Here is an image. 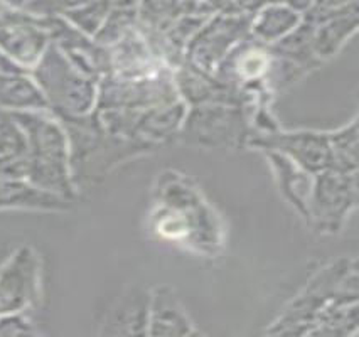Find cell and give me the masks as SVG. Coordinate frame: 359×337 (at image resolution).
Returning a JSON list of instances; mask_svg holds the SVG:
<instances>
[{
    "label": "cell",
    "instance_id": "6da1fadb",
    "mask_svg": "<svg viewBox=\"0 0 359 337\" xmlns=\"http://www.w3.org/2000/svg\"><path fill=\"white\" fill-rule=\"evenodd\" d=\"M147 230L157 241L210 260L219 256L226 245L218 211L193 179L175 169L157 174Z\"/></svg>",
    "mask_w": 359,
    "mask_h": 337
},
{
    "label": "cell",
    "instance_id": "7a4b0ae2",
    "mask_svg": "<svg viewBox=\"0 0 359 337\" xmlns=\"http://www.w3.org/2000/svg\"><path fill=\"white\" fill-rule=\"evenodd\" d=\"M57 120L68 137L71 177L78 194L102 184L123 164L158 152L154 145L103 130L97 111L85 116H61Z\"/></svg>",
    "mask_w": 359,
    "mask_h": 337
},
{
    "label": "cell",
    "instance_id": "3957f363",
    "mask_svg": "<svg viewBox=\"0 0 359 337\" xmlns=\"http://www.w3.org/2000/svg\"><path fill=\"white\" fill-rule=\"evenodd\" d=\"M12 115L26 133L27 181L48 193L76 202L79 194L71 177L68 137L60 120L48 110L18 111Z\"/></svg>",
    "mask_w": 359,
    "mask_h": 337
},
{
    "label": "cell",
    "instance_id": "277c9868",
    "mask_svg": "<svg viewBox=\"0 0 359 337\" xmlns=\"http://www.w3.org/2000/svg\"><path fill=\"white\" fill-rule=\"evenodd\" d=\"M358 260L341 256L324 265L265 329L270 336H307L317 315L336 298H358Z\"/></svg>",
    "mask_w": 359,
    "mask_h": 337
},
{
    "label": "cell",
    "instance_id": "5b68a950",
    "mask_svg": "<svg viewBox=\"0 0 359 337\" xmlns=\"http://www.w3.org/2000/svg\"><path fill=\"white\" fill-rule=\"evenodd\" d=\"M29 73L56 118L85 116L97 108L98 80L79 71L53 43Z\"/></svg>",
    "mask_w": 359,
    "mask_h": 337
},
{
    "label": "cell",
    "instance_id": "8992f818",
    "mask_svg": "<svg viewBox=\"0 0 359 337\" xmlns=\"http://www.w3.org/2000/svg\"><path fill=\"white\" fill-rule=\"evenodd\" d=\"M253 133L246 105L187 106L177 144L203 151H240L246 149Z\"/></svg>",
    "mask_w": 359,
    "mask_h": 337
},
{
    "label": "cell",
    "instance_id": "52a82bcc",
    "mask_svg": "<svg viewBox=\"0 0 359 337\" xmlns=\"http://www.w3.org/2000/svg\"><path fill=\"white\" fill-rule=\"evenodd\" d=\"M358 199L359 172L320 170L309 199L307 226L320 236L339 235L358 207Z\"/></svg>",
    "mask_w": 359,
    "mask_h": 337
},
{
    "label": "cell",
    "instance_id": "ba28073f",
    "mask_svg": "<svg viewBox=\"0 0 359 337\" xmlns=\"http://www.w3.org/2000/svg\"><path fill=\"white\" fill-rule=\"evenodd\" d=\"M187 106L181 99L145 110H95L103 130L123 139L140 140L158 151L177 142Z\"/></svg>",
    "mask_w": 359,
    "mask_h": 337
},
{
    "label": "cell",
    "instance_id": "9c48e42d",
    "mask_svg": "<svg viewBox=\"0 0 359 337\" xmlns=\"http://www.w3.org/2000/svg\"><path fill=\"white\" fill-rule=\"evenodd\" d=\"M43 258L31 245H22L0 265V317L36 314L43 303Z\"/></svg>",
    "mask_w": 359,
    "mask_h": 337
},
{
    "label": "cell",
    "instance_id": "30bf717a",
    "mask_svg": "<svg viewBox=\"0 0 359 337\" xmlns=\"http://www.w3.org/2000/svg\"><path fill=\"white\" fill-rule=\"evenodd\" d=\"M250 18L252 15L233 14H215L208 18L187 43L182 62L215 76L224 57L250 36Z\"/></svg>",
    "mask_w": 359,
    "mask_h": 337
},
{
    "label": "cell",
    "instance_id": "8fae6325",
    "mask_svg": "<svg viewBox=\"0 0 359 337\" xmlns=\"http://www.w3.org/2000/svg\"><path fill=\"white\" fill-rule=\"evenodd\" d=\"M174 71L139 80L105 74L98 80V98L95 110H145L177 102Z\"/></svg>",
    "mask_w": 359,
    "mask_h": 337
},
{
    "label": "cell",
    "instance_id": "7c38bea8",
    "mask_svg": "<svg viewBox=\"0 0 359 337\" xmlns=\"http://www.w3.org/2000/svg\"><path fill=\"white\" fill-rule=\"evenodd\" d=\"M51 46L43 15L19 9H0V51L24 71H31Z\"/></svg>",
    "mask_w": 359,
    "mask_h": 337
},
{
    "label": "cell",
    "instance_id": "4fadbf2b",
    "mask_svg": "<svg viewBox=\"0 0 359 337\" xmlns=\"http://www.w3.org/2000/svg\"><path fill=\"white\" fill-rule=\"evenodd\" d=\"M246 149L282 153L312 174L329 167V140L327 132L324 130H285L280 127L272 132H253Z\"/></svg>",
    "mask_w": 359,
    "mask_h": 337
},
{
    "label": "cell",
    "instance_id": "5bb4252c",
    "mask_svg": "<svg viewBox=\"0 0 359 337\" xmlns=\"http://www.w3.org/2000/svg\"><path fill=\"white\" fill-rule=\"evenodd\" d=\"M48 24L51 43L68 57L73 66H76L86 76L100 80L110 71V54L108 48H103L91 36L85 34L74 26H71L62 18H44Z\"/></svg>",
    "mask_w": 359,
    "mask_h": 337
},
{
    "label": "cell",
    "instance_id": "9a60e30c",
    "mask_svg": "<svg viewBox=\"0 0 359 337\" xmlns=\"http://www.w3.org/2000/svg\"><path fill=\"white\" fill-rule=\"evenodd\" d=\"M150 292L152 289L133 284L103 312L98 322V336H147Z\"/></svg>",
    "mask_w": 359,
    "mask_h": 337
},
{
    "label": "cell",
    "instance_id": "2e32d148",
    "mask_svg": "<svg viewBox=\"0 0 359 337\" xmlns=\"http://www.w3.org/2000/svg\"><path fill=\"white\" fill-rule=\"evenodd\" d=\"M174 85L179 99L186 106L212 105V103H226V105H246L248 99L241 91H238L226 83L219 81L212 74H206L181 62L174 68Z\"/></svg>",
    "mask_w": 359,
    "mask_h": 337
},
{
    "label": "cell",
    "instance_id": "e0dca14e",
    "mask_svg": "<svg viewBox=\"0 0 359 337\" xmlns=\"http://www.w3.org/2000/svg\"><path fill=\"white\" fill-rule=\"evenodd\" d=\"M203 332L196 327L189 312L172 287H152L150 292L149 327L150 337H194Z\"/></svg>",
    "mask_w": 359,
    "mask_h": 337
},
{
    "label": "cell",
    "instance_id": "ac0fdd59",
    "mask_svg": "<svg viewBox=\"0 0 359 337\" xmlns=\"http://www.w3.org/2000/svg\"><path fill=\"white\" fill-rule=\"evenodd\" d=\"M269 162L273 172L275 184L283 201L297 213L304 221L309 216V199H311L312 187H314L316 174L309 172L297 162L277 152H260Z\"/></svg>",
    "mask_w": 359,
    "mask_h": 337
},
{
    "label": "cell",
    "instance_id": "d6986e66",
    "mask_svg": "<svg viewBox=\"0 0 359 337\" xmlns=\"http://www.w3.org/2000/svg\"><path fill=\"white\" fill-rule=\"evenodd\" d=\"M74 201L48 193L24 177L0 176V211L22 209L43 213H68Z\"/></svg>",
    "mask_w": 359,
    "mask_h": 337
},
{
    "label": "cell",
    "instance_id": "ffe728a7",
    "mask_svg": "<svg viewBox=\"0 0 359 337\" xmlns=\"http://www.w3.org/2000/svg\"><path fill=\"white\" fill-rule=\"evenodd\" d=\"M359 11L348 12L337 18L314 24L312 31V51L323 64L341 54L342 49L358 34Z\"/></svg>",
    "mask_w": 359,
    "mask_h": 337
},
{
    "label": "cell",
    "instance_id": "44dd1931",
    "mask_svg": "<svg viewBox=\"0 0 359 337\" xmlns=\"http://www.w3.org/2000/svg\"><path fill=\"white\" fill-rule=\"evenodd\" d=\"M0 110L11 114L48 110L43 91L39 90L31 73H0Z\"/></svg>",
    "mask_w": 359,
    "mask_h": 337
},
{
    "label": "cell",
    "instance_id": "7402d4cb",
    "mask_svg": "<svg viewBox=\"0 0 359 337\" xmlns=\"http://www.w3.org/2000/svg\"><path fill=\"white\" fill-rule=\"evenodd\" d=\"M304 15L282 2L265 4L250 18V36L272 46L290 34L302 22Z\"/></svg>",
    "mask_w": 359,
    "mask_h": 337
},
{
    "label": "cell",
    "instance_id": "603a6c76",
    "mask_svg": "<svg viewBox=\"0 0 359 337\" xmlns=\"http://www.w3.org/2000/svg\"><path fill=\"white\" fill-rule=\"evenodd\" d=\"M26 133L11 111L0 110V176L26 179Z\"/></svg>",
    "mask_w": 359,
    "mask_h": 337
},
{
    "label": "cell",
    "instance_id": "cb8c5ba5",
    "mask_svg": "<svg viewBox=\"0 0 359 337\" xmlns=\"http://www.w3.org/2000/svg\"><path fill=\"white\" fill-rule=\"evenodd\" d=\"M359 305L358 298H336L317 315L307 336L346 337L358 336Z\"/></svg>",
    "mask_w": 359,
    "mask_h": 337
},
{
    "label": "cell",
    "instance_id": "d4e9b609",
    "mask_svg": "<svg viewBox=\"0 0 359 337\" xmlns=\"http://www.w3.org/2000/svg\"><path fill=\"white\" fill-rule=\"evenodd\" d=\"M329 167L339 172H359L358 116L336 130L327 132Z\"/></svg>",
    "mask_w": 359,
    "mask_h": 337
},
{
    "label": "cell",
    "instance_id": "484cf974",
    "mask_svg": "<svg viewBox=\"0 0 359 337\" xmlns=\"http://www.w3.org/2000/svg\"><path fill=\"white\" fill-rule=\"evenodd\" d=\"M312 31H314V24L302 19V22L290 34H287L278 43L272 44V49L278 56L297 62L311 73H314L324 64L317 60L314 51H312Z\"/></svg>",
    "mask_w": 359,
    "mask_h": 337
},
{
    "label": "cell",
    "instance_id": "4316f807",
    "mask_svg": "<svg viewBox=\"0 0 359 337\" xmlns=\"http://www.w3.org/2000/svg\"><path fill=\"white\" fill-rule=\"evenodd\" d=\"M184 14V0H139L137 6L139 27L152 34L164 32Z\"/></svg>",
    "mask_w": 359,
    "mask_h": 337
},
{
    "label": "cell",
    "instance_id": "83f0119b",
    "mask_svg": "<svg viewBox=\"0 0 359 337\" xmlns=\"http://www.w3.org/2000/svg\"><path fill=\"white\" fill-rule=\"evenodd\" d=\"M139 22V15H137V7L130 9H111L103 20L102 27L98 29L93 39L103 48H110L115 43H118L122 37L127 34L130 29H133Z\"/></svg>",
    "mask_w": 359,
    "mask_h": 337
},
{
    "label": "cell",
    "instance_id": "f1b7e54d",
    "mask_svg": "<svg viewBox=\"0 0 359 337\" xmlns=\"http://www.w3.org/2000/svg\"><path fill=\"white\" fill-rule=\"evenodd\" d=\"M110 11V6L105 0H88L83 6L62 15V19L68 20L71 26L79 29L85 34L93 37L98 32V29L102 27L103 20H105Z\"/></svg>",
    "mask_w": 359,
    "mask_h": 337
},
{
    "label": "cell",
    "instance_id": "f546056e",
    "mask_svg": "<svg viewBox=\"0 0 359 337\" xmlns=\"http://www.w3.org/2000/svg\"><path fill=\"white\" fill-rule=\"evenodd\" d=\"M354 11H359V0H314L309 12L304 14V19L317 24Z\"/></svg>",
    "mask_w": 359,
    "mask_h": 337
},
{
    "label": "cell",
    "instance_id": "4dcf8cb0",
    "mask_svg": "<svg viewBox=\"0 0 359 337\" xmlns=\"http://www.w3.org/2000/svg\"><path fill=\"white\" fill-rule=\"evenodd\" d=\"M88 0H29L26 6L27 12L43 18H62L69 11L83 6Z\"/></svg>",
    "mask_w": 359,
    "mask_h": 337
},
{
    "label": "cell",
    "instance_id": "1f68e13d",
    "mask_svg": "<svg viewBox=\"0 0 359 337\" xmlns=\"http://www.w3.org/2000/svg\"><path fill=\"white\" fill-rule=\"evenodd\" d=\"M34 314H14L0 317V336H37Z\"/></svg>",
    "mask_w": 359,
    "mask_h": 337
},
{
    "label": "cell",
    "instance_id": "d6a6232c",
    "mask_svg": "<svg viewBox=\"0 0 359 337\" xmlns=\"http://www.w3.org/2000/svg\"><path fill=\"white\" fill-rule=\"evenodd\" d=\"M282 4H285V6H289L290 9L297 11L299 14H306L309 12V9L312 7V4H314V0H280Z\"/></svg>",
    "mask_w": 359,
    "mask_h": 337
},
{
    "label": "cell",
    "instance_id": "836d02e7",
    "mask_svg": "<svg viewBox=\"0 0 359 337\" xmlns=\"http://www.w3.org/2000/svg\"><path fill=\"white\" fill-rule=\"evenodd\" d=\"M11 71H24L19 66H15L9 57L6 56L2 51H0V73H11Z\"/></svg>",
    "mask_w": 359,
    "mask_h": 337
},
{
    "label": "cell",
    "instance_id": "e575fe53",
    "mask_svg": "<svg viewBox=\"0 0 359 337\" xmlns=\"http://www.w3.org/2000/svg\"><path fill=\"white\" fill-rule=\"evenodd\" d=\"M110 9H130L139 6V0H105Z\"/></svg>",
    "mask_w": 359,
    "mask_h": 337
},
{
    "label": "cell",
    "instance_id": "d590c367",
    "mask_svg": "<svg viewBox=\"0 0 359 337\" xmlns=\"http://www.w3.org/2000/svg\"><path fill=\"white\" fill-rule=\"evenodd\" d=\"M29 0H0V9H26Z\"/></svg>",
    "mask_w": 359,
    "mask_h": 337
}]
</instances>
